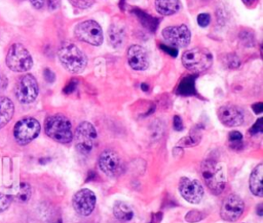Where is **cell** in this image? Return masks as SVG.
<instances>
[{"mask_svg":"<svg viewBox=\"0 0 263 223\" xmlns=\"http://www.w3.org/2000/svg\"><path fill=\"white\" fill-rule=\"evenodd\" d=\"M127 62L130 68L136 71L146 70L149 66V59L146 49L138 44L129 46L127 49Z\"/></svg>","mask_w":263,"mask_h":223,"instance_id":"obj_16","label":"cell"},{"mask_svg":"<svg viewBox=\"0 0 263 223\" xmlns=\"http://www.w3.org/2000/svg\"><path fill=\"white\" fill-rule=\"evenodd\" d=\"M257 214L259 215V216H262L263 215V206L260 203V205H258V207H257Z\"/></svg>","mask_w":263,"mask_h":223,"instance_id":"obj_41","label":"cell"},{"mask_svg":"<svg viewBox=\"0 0 263 223\" xmlns=\"http://www.w3.org/2000/svg\"><path fill=\"white\" fill-rule=\"evenodd\" d=\"M200 173L212 193L218 195L224 190L226 176L221 163L213 159H206L200 165Z\"/></svg>","mask_w":263,"mask_h":223,"instance_id":"obj_3","label":"cell"},{"mask_svg":"<svg viewBox=\"0 0 263 223\" xmlns=\"http://www.w3.org/2000/svg\"><path fill=\"white\" fill-rule=\"evenodd\" d=\"M97 138L98 134L95 126L88 121L81 122L77 126L74 135L77 151L81 155H88L96 145Z\"/></svg>","mask_w":263,"mask_h":223,"instance_id":"obj_6","label":"cell"},{"mask_svg":"<svg viewBox=\"0 0 263 223\" xmlns=\"http://www.w3.org/2000/svg\"><path fill=\"white\" fill-rule=\"evenodd\" d=\"M30 2L37 9H40L45 5V0H30Z\"/></svg>","mask_w":263,"mask_h":223,"instance_id":"obj_38","label":"cell"},{"mask_svg":"<svg viewBox=\"0 0 263 223\" xmlns=\"http://www.w3.org/2000/svg\"><path fill=\"white\" fill-rule=\"evenodd\" d=\"M73 6L80 8V9H86L88 7H90L95 0H68Z\"/></svg>","mask_w":263,"mask_h":223,"instance_id":"obj_29","label":"cell"},{"mask_svg":"<svg viewBox=\"0 0 263 223\" xmlns=\"http://www.w3.org/2000/svg\"><path fill=\"white\" fill-rule=\"evenodd\" d=\"M225 64L228 68H231V69H235V68H238L239 65H240V61H239V58L234 54V53H228L227 54V58H225Z\"/></svg>","mask_w":263,"mask_h":223,"instance_id":"obj_27","label":"cell"},{"mask_svg":"<svg viewBox=\"0 0 263 223\" xmlns=\"http://www.w3.org/2000/svg\"><path fill=\"white\" fill-rule=\"evenodd\" d=\"M40 123L33 117H25L18 120L13 127V137L18 145H27L40 133Z\"/></svg>","mask_w":263,"mask_h":223,"instance_id":"obj_7","label":"cell"},{"mask_svg":"<svg viewBox=\"0 0 263 223\" xmlns=\"http://www.w3.org/2000/svg\"><path fill=\"white\" fill-rule=\"evenodd\" d=\"M160 47L162 48V50H163V51L167 52L170 55H173V57H177V54H178V50H177L175 47L171 46V45L164 44V45H160Z\"/></svg>","mask_w":263,"mask_h":223,"instance_id":"obj_34","label":"cell"},{"mask_svg":"<svg viewBox=\"0 0 263 223\" xmlns=\"http://www.w3.org/2000/svg\"><path fill=\"white\" fill-rule=\"evenodd\" d=\"M262 175H263V164L259 163L252 171L250 176V189L251 192L261 197L263 195V185H262Z\"/></svg>","mask_w":263,"mask_h":223,"instance_id":"obj_17","label":"cell"},{"mask_svg":"<svg viewBox=\"0 0 263 223\" xmlns=\"http://www.w3.org/2000/svg\"><path fill=\"white\" fill-rule=\"evenodd\" d=\"M201 134H202L201 129L196 125L187 137L181 140L180 144L184 146H196L201 140Z\"/></svg>","mask_w":263,"mask_h":223,"instance_id":"obj_23","label":"cell"},{"mask_svg":"<svg viewBox=\"0 0 263 223\" xmlns=\"http://www.w3.org/2000/svg\"><path fill=\"white\" fill-rule=\"evenodd\" d=\"M55 223H62V221L60 220V221H58V222H55Z\"/></svg>","mask_w":263,"mask_h":223,"instance_id":"obj_43","label":"cell"},{"mask_svg":"<svg viewBox=\"0 0 263 223\" xmlns=\"http://www.w3.org/2000/svg\"><path fill=\"white\" fill-rule=\"evenodd\" d=\"M113 214L118 220L123 222L130 221L134 218V210L126 202L120 200L115 201L113 206Z\"/></svg>","mask_w":263,"mask_h":223,"instance_id":"obj_21","label":"cell"},{"mask_svg":"<svg viewBox=\"0 0 263 223\" xmlns=\"http://www.w3.org/2000/svg\"><path fill=\"white\" fill-rule=\"evenodd\" d=\"M76 86H77V80H71L66 86H65V88H64V92L65 94H71V92H73L74 90H75V88H76Z\"/></svg>","mask_w":263,"mask_h":223,"instance_id":"obj_35","label":"cell"},{"mask_svg":"<svg viewBox=\"0 0 263 223\" xmlns=\"http://www.w3.org/2000/svg\"><path fill=\"white\" fill-rule=\"evenodd\" d=\"M228 143H229V147L232 150H241L243 148V138L240 132L237 131H232L229 135H228Z\"/></svg>","mask_w":263,"mask_h":223,"instance_id":"obj_24","label":"cell"},{"mask_svg":"<svg viewBox=\"0 0 263 223\" xmlns=\"http://www.w3.org/2000/svg\"><path fill=\"white\" fill-rule=\"evenodd\" d=\"M96 194L88 188H82L78 190L73 198H72V206L74 211L83 217L89 216L96 207Z\"/></svg>","mask_w":263,"mask_h":223,"instance_id":"obj_12","label":"cell"},{"mask_svg":"<svg viewBox=\"0 0 263 223\" xmlns=\"http://www.w3.org/2000/svg\"><path fill=\"white\" fill-rule=\"evenodd\" d=\"M155 9L161 15H171L181 8L180 0H155Z\"/></svg>","mask_w":263,"mask_h":223,"instance_id":"obj_20","label":"cell"},{"mask_svg":"<svg viewBox=\"0 0 263 223\" xmlns=\"http://www.w3.org/2000/svg\"><path fill=\"white\" fill-rule=\"evenodd\" d=\"M204 218V214L200 211L197 210H191L189 211L186 216H185V220L189 223H196L201 221Z\"/></svg>","mask_w":263,"mask_h":223,"instance_id":"obj_26","label":"cell"},{"mask_svg":"<svg viewBox=\"0 0 263 223\" xmlns=\"http://www.w3.org/2000/svg\"><path fill=\"white\" fill-rule=\"evenodd\" d=\"M14 114V104L7 97H0V129L4 127Z\"/></svg>","mask_w":263,"mask_h":223,"instance_id":"obj_18","label":"cell"},{"mask_svg":"<svg viewBox=\"0 0 263 223\" xmlns=\"http://www.w3.org/2000/svg\"><path fill=\"white\" fill-rule=\"evenodd\" d=\"M39 92L36 78L32 74L22 75L15 84L14 94L16 99L23 104L33 103Z\"/></svg>","mask_w":263,"mask_h":223,"instance_id":"obj_9","label":"cell"},{"mask_svg":"<svg viewBox=\"0 0 263 223\" xmlns=\"http://www.w3.org/2000/svg\"><path fill=\"white\" fill-rule=\"evenodd\" d=\"M194 79L195 76H188L185 77L178 87V94L182 96H190L195 94V87H194Z\"/></svg>","mask_w":263,"mask_h":223,"instance_id":"obj_22","label":"cell"},{"mask_svg":"<svg viewBox=\"0 0 263 223\" xmlns=\"http://www.w3.org/2000/svg\"><path fill=\"white\" fill-rule=\"evenodd\" d=\"M101 171L109 177H118L125 170V164L121 156L112 149L104 150L98 160Z\"/></svg>","mask_w":263,"mask_h":223,"instance_id":"obj_10","label":"cell"},{"mask_svg":"<svg viewBox=\"0 0 263 223\" xmlns=\"http://www.w3.org/2000/svg\"><path fill=\"white\" fill-rule=\"evenodd\" d=\"M210 22H211V15L209 13H199L197 15V24L200 27L209 26Z\"/></svg>","mask_w":263,"mask_h":223,"instance_id":"obj_30","label":"cell"},{"mask_svg":"<svg viewBox=\"0 0 263 223\" xmlns=\"http://www.w3.org/2000/svg\"><path fill=\"white\" fill-rule=\"evenodd\" d=\"M12 201V197L8 194L0 192V213L7 210Z\"/></svg>","mask_w":263,"mask_h":223,"instance_id":"obj_28","label":"cell"},{"mask_svg":"<svg viewBox=\"0 0 263 223\" xmlns=\"http://www.w3.org/2000/svg\"><path fill=\"white\" fill-rule=\"evenodd\" d=\"M45 134L55 142L67 144L73 140L70 120L63 114H53L44 121Z\"/></svg>","mask_w":263,"mask_h":223,"instance_id":"obj_2","label":"cell"},{"mask_svg":"<svg viewBox=\"0 0 263 223\" xmlns=\"http://www.w3.org/2000/svg\"><path fill=\"white\" fill-rule=\"evenodd\" d=\"M161 35L165 43L175 48L185 47L191 40V33L186 25L165 27L162 30Z\"/></svg>","mask_w":263,"mask_h":223,"instance_id":"obj_11","label":"cell"},{"mask_svg":"<svg viewBox=\"0 0 263 223\" xmlns=\"http://www.w3.org/2000/svg\"><path fill=\"white\" fill-rule=\"evenodd\" d=\"M58 57L63 67L71 73L82 72L87 64V59L84 52L71 42H64L60 46Z\"/></svg>","mask_w":263,"mask_h":223,"instance_id":"obj_1","label":"cell"},{"mask_svg":"<svg viewBox=\"0 0 263 223\" xmlns=\"http://www.w3.org/2000/svg\"><path fill=\"white\" fill-rule=\"evenodd\" d=\"M7 85H8V79H7V77H6L5 75H3V74L0 73V90L5 89V88L7 87Z\"/></svg>","mask_w":263,"mask_h":223,"instance_id":"obj_37","label":"cell"},{"mask_svg":"<svg viewBox=\"0 0 263 223\" xmlns=\"http://www.w3.org/2000/svg\"><path fill=\"white\" fill-rule=\"evenodd\" d=\"M6 65L11 71L26 72L32 68L33 59L24 45L14 43L7 51Z\"/></svg>","mask_w":263,"mask_h":223,"instance_id":"obj_5","label":"cell"},{"mask_svg":"<svg viewBox=\"0 0 263 223\" xmlns=\"http://www.w3.org/2000/svg\"><path fill=\"white\" fill-rule=\"evenodd\" d=\"M173 126L175 128V131H182L183 129V120L179 115H175L174 116V120H173Z\"/></svg>","mask_w":263,"mask_h":223,"instance_id":"obj_32","label":"cell"},{"mask_svg":"<svg viewBox=\"0 0 263 223\" xmlns=\"http://www.w3.org/2000/svg\"><path fill=\"white\" fill-rule=\"evenodd\" d=\"M245 210V203L242 199L236 194L227 195L220 208V215L223 220L228 222H234L238 220Z\"/></svg>","mask_w":263,"mask_h":223,"instance_id":"obj_13","label":"cell"},{"mask_svg":"<svg viewBox=\"0 0 263 223\" xmlns=\"http://www.w3.org/2000/svg\"><path fill=\"white\" fill-rule=\"evenodd\" d=\"M219 120L226 126L234 127L242 124L243 114L241 110L233 105H224L218 110Z\"/></svg>","mask_w":263,"mask_h":223,"instance_id":"obj_15","label":"cell"},{"mask_svg":"<svg viewBox=\"0 0 263 223\" xmlns=\"http://www.w3.org/2000/svg\"><path fill=\"white\" fill-rule=\"evenodd\" d=\"M108 39L113 47H120L125 41V30L121 24H112L108 30Z\"/></svg>","mask_w":263,"mask_h":223,"instance_id":"obj_19","label":"cell"},{"mask_svg":"<svg viewBox=\"0 0 263 223\" xmlns=\"http://www.w3.org/2000/svg\"><path fill=\"white\" fill-rule=\"evenodd\" d=\"M30 196H31V187H30V185L26 182H22L20 184V188H18V191L15 195V198L18 201L25 202L30 198Z\"/></svg>","mask_w":263,"mask_h":223,"instance_id":"obj_25","label":"cell"},{"mask_svg":"<svg viewBox=\"0 0 263 223\" xmlns=\"http://www.w3.org/2000/svg\"><path fill=\"white\" fill-rule=\"evenodd\" d=\"M141 87H142V89H143L144 91H147V90H148V88H149V87H148V85H146L145 83H142V84H141Z\"/></svg>","mask_w":263,"mask_h":223,"instance_id":"obj_42","label":"cell"},{"mask_svg":"<svg viewBox=\"0 0 263 223\" xmlns=\"http://www.w3.org/2000/svg\"><path fill=\"white\" fill-rule=\"evenodd\" d=\"M45 4L50 10H54L60 5V0H45Z\"/></svg>","mask_w":263,"mask_h":223,"instance_id":"obj_36","label":"cell"},{"mask_svg":"<svg viewBox=\"0 0 263 223\" xmlns=\"http://www.w3.org/2000/svg\"><path fill=\"white\" fill-rule=\"evenodd\" d=\"M263 131V119L259 118L255 124L250 128V134L251 135H258L260 133H262Z\"/></svg>","mask_w":263,"mask_h":223,"instance_id":"obj_31","label":"cell"},{"mask_svg":"<svg viewBox=\"0 0 263 223\" xmlns=\"http://www.w3.org/2000/svg\"><path fill=\"white\" fill-rule=\"evenodd\" d=\"M253 110L255 113L260 114L263 111V104L262 103H256L253 105Z\"/></svg>","mask_w":263,"mask_h":223,"instance_id":"obj_39","label":"cell"},{"mask_svg":"<svg viewBox=\"0 0 263 223\" xmlns=\"http://www.w3.org/2000/svg\"><path fill=\"white\" fill-rule=\"evenodd\" d=\"M179 192L186 201L198 203L203 196V187L195 179L182 177L179 182Z\"/></svg>","mask_w":263,"mask_h":223,"instance_id":"obj_14","label":"cell"},{"mask_svg":"<svg viewBox=\"0 0 263 223\" xmlns=\"http://www.w3.org/2000/svg\"><path fill=\"white\" fill-rule=\"evenodd\" d=\"M182 63L189 71L198 73L208 70L212 66L213 57L206 48L194 47L183 53Z\"/></svg>","mask_w":263,"mask_h":223,"instance_id":"obj_4","label":"cell"},{"mask_svg":"<svg viewBox=\"0 0 263 223\" xmlns=\"http://www.w3.org/2000/svg\"><path fill=\"white\" fill-rule=\"evenodd\" d=\"M43 75H44V79H45L47 82H49V83H52V82L54 81V79H55L54 73H53L50 69H48V68L44 69Z\"/></svg>","mask_w":263,"mask_h":223,"instance_id":"obj_33","label":"cell"},{"mask_svg":"<svg viewBox=\"0 0 263 223\" xmlns=\"http://www.w3.org/2000/svg\"><path fill=\"white\" fill-rule=\"evenodd\" d=\"M258 1H259V0H242L243 4H245L247 7H249V8H253L254 6H256L257 3H258Z\"/></svg>","mask_w":263,"mask_h":223,"instance_id":"obj_40","label":"cell"},{"mask_svg":"<svg viewBox=\"0 0 263 223\" xmlns=\"http://www.w3.org/2000/svg\"><path fill=\"white\" fill-rule=\"evenodd\" d=\"M74 34L79 40L93 46L101 45L104 39L101 26L93 20H87L79 23L74 29Z\"/></svg>","mask_w":263,"mask_h":223,"instance_id":"obj_8","label":"cell"}]
</instances>
